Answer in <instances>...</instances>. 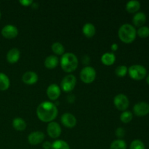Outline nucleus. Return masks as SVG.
I'll use <instances>...</instances> for the list:
<instances>
[{
    "label": "nucleus",
    "instance_id": "28",
    "mask_svg": "<svg viewBox=\"0 0 149 149\" xmlns=\"http://www.w3.org/2000/svg\"><path fill=\"white\" fill-rule=\"evenodd\" d=\"M137 34L141 38H146L149 36V28L148 26H141L137 31Z\"/></svg>",
    "mask_w": 149,
    "mask_h": 149
},
{
    "label": "nucleus",
    "instance_id": "15",
    "mask_svg": "<svg viewBox=\"0 0 149 149\" xmlns=\"http://www.w3.org/2000/svg\"><path fill=\"white\" fill-rule=\"evenodd\" d=\"M20 57V52L17 48H12L7 54V60L10 63L13 64L19 61Z\"/></svg>",
    "mask_w": 149,
    "mask_h": 149
},
{
    "label": "nucleus",
    "instance_id": "4",
    "mask_svg": "<svg viewBox=\"0 0 149 149\" xmlns=\"http://www.w3.org/2000/svg\"><path fill=\"white\" fill-rule=\"evenodd\" d=\"M128 74L130 77L135 80L143 79L147 74L146 68L141 65H132L128 68Z\"/></svg>",
    "mask_w": 149,
    "mask_h": 149
},
{
    "label": "nucleus",
    "instance_id": "17",
    "mask_svg": "<svg viewBox=\"0 0 149 149\" xmlns=\"http://www.w3.org/2000/svg\"><path fill=\"white\" fill-rule=\"evenodd\" d=\"M58 58L55 55H49L45 60V65L48 69H53L58 65Z\"/></svg>",
    "mask_w": 149,
    "mask_h": 149
},
{
    "label": "nucleus",
    "instance_id": "34",
    "mask_svg": "<svg viewBox=\"0 0 149 149\" xmlns=\"http://www.w3.org/2000/svg\"><path fill=\"white\" fill-rule=\"evenodd\" d=\"M31 7H32V8H33V9L38 8V4H37V3H36V2H34V1H33V2L32 3V4H31Z\"/></svg>",
    "mask_w": 149,
    "mask_h": 149
},
{
    "label": "nucleus",
    "instance_id": "33",
    "mask_svg": "<svg viewBox=\"0 0 149 149\" xmlns=\"http://www.w3.org/2000/svg\"><path fill=\"white\" fill-rule=\"evenodd\" d=\"M111 50L113 51V52H115V51L117 50L118 49V45L116 43H113V45H111Z\"/></svg>",
    "mask_w": 149,
    "mask_h": 149
},
{
    "label": "nucleus",
    "instance_id": "19",
    "mask_svg": "<svg viewBox=\"0 0 149 149\" xmlns=\"http://www.w3.org/2000/svg\"><path fill=\"white\" fill-rule=\"evenodd\" d=\"M116 61V56L113 52H106L101 56V62L106 65H112Z\"/></svg>",
    "mask_w": 149,
    "mask_h": 149
},
{
    "label": "nucleus",
    "instance_id": "16",
    "mask_svg": "<svg viewBox=\"0 0 149 149\" xmlns=\"http://www.w3.org/2000/svg\"><path fill=\"white\" fill-rule=\"evenodd\" d=\"M146 21V15L143 12L136 13L132 18V23L135 26H138V27L143 26Z\"/></svg>",
    "mask_w": 149,
    "mask_h": 149
},
{
    "label": "nucleus",
    "instance_id": "30",
    "mask_svg": "<svg viewBox=\"0 0 149 149\" xmlns=\"http://www.w3.org/2000/svg\"><path fill=\"white\" fill-rule=\"evenodd\" d=\"M115 134H116V137H117L119 139H121V138H122L125 136V131L122 127H118L117 129L116 130V131H115Z\"/></svg>",
    "mask_w": 149,
    "mask_h": 149
},
{
    "label": "nucleus",
    "instance_id": "27",
    "mask_svg": "<svg viewBox=\"0 0 149 149\" xmlns=\"http://www.w3.org/2000/svg\"><path fill=\"white\" fill-rule=\"evenodd\" d=\"M128 73V68L126 65H119L115 69V74L119 77H124Z\"/></svg>",
    "mask_w": 149,
    "mask_h": 149
},
{
    "label": "nucleus",
    "instance_id": "2",
    "mask_svg": "<svg viewBox=\"0 0 149 149\" xmlns=\"http://www.w3.org/2000/svg\"><path fill=\"white\" fill-rule=\"evenodd\" d=\"M119 38L122 42L126 44L132 43L137 36V31L133 26L129 23L122 25L118 31Z\"/></svg>",
    "mask_w": 149,
    "mask_h": 149
},
{
    "label": "nucleus",
    "instance_id": "9",
    "mask_svg": "<svg viewBox=\"0 0 149 149\" xmlns=\"http://www.w3.org/2000/svg\"><path fill=\"white\" fill-rule=\"evenodd\" d=\"M47 131V134L49 135V136L53 139L58 138L61 135V132H62L59 124L55 122H51L48 124Z\"/></svg>",
    "mask_w": 149,
    "mask_h": 149
},
{
    "label": "nucleus",
    "instance_id": "14",
    "mask_svg": "<svg viewBox=\"0 0 149 149\" xmlns=\"http://www.w3.org/2000/svg\"><path fill=\"white\" fill-rule=\"evenodd\" d=\"M39 79V77L37 74L33 71H27L25 73L22 77V81L26 84H36Z\"/></svg>",
    "mask_w": 149,
    "mask_h": 149
},
{
    "label": "nucleus",
    "instance_id": "12",
    "mask_svg": "<svg viewBox=\"0 0 149 149\" xmlns=\"http://www.w3.org/2000/svg\"><path fill=\"white\" fill-rule=\"evenodd\" d=\"M61 123L67 128H73L77 125V119L73 114L70 113H65L61 118Z\"/></svg>",
    "mask_w": 149,
    "mask_h": 149
},
{
    "label": "nucleus",
    "instance_id": "3",
    "mask_svg": "<svg viewBox=\"0 0 149 149\" xmlns=\"http://www.w3.org/2000/svg\"><path fill=\"white\" fill-rule=\"evenodd\" d=\"M79 61L77 57L71 52H66L61 58V65L65 72L71 73L78 67Z\"/></svg>",
    "mask_w": 149,
    "mask_h": 149
},
{
    "label": "nucleus",
    "instance_id": "23",
    "mask_svg": "<svg viewBox=\"0 0 149 149\" xmlns=\"http://www.w3.org/2000/svg\"><path fill=\"white\" fill-rule=\"evenodd\" d=\"M52 52L55 54L58 55H63L65 53V48L64 46L60 42H55V43L52 44Z\"/></svg>",
    "mask_w": 149,
    "mask_h": 149
},
{
    "label": "nucleus",
    "instance_id": "21",
    "mask_svg": "<svg viewBox=\"0 0 149 149\" xmlns=\"http://www.w3.org/2000/svg\"><path fill=\"white\" fill-rule=\"evenodd\" d=\"M13 126L17 131H23L26 128V122L24 119L20 117H16L13 121Z\"/></svg>",
    "mask_w": 149,
    "mask_h": 149
},
{
    "label": "nucleus",
    "instance_id": "5",
    "mask_svg": "<svg viewBox=\"0 0 149 149\" xmlns=\"http://www.w3.org/2000/svg\"><path fill=\"white\" fill-rule=\"evenodd\" d=\"M96 71L93 67L85 66L80 72L81 80L85 84H90L95 79Z\"/></svg>",
    "mask_w": 149,
    "mask_h": 149
},
{
    "label": "nucleus",
    "instance_id": "10",
    "mask_svg": "<svg viewBox=\"0 0 149 149\" xmlns=\"http://www.w3.org/2000/svg\"><path fill=\"white\" fill-rule=\"evenodd\" d=\"M45 134L41 131L31 132L28 136V141L32 146H36L45 140Z\"/></svg>",
    "mask_w": 149,
    "mask_h": 149
},
{
    "label": "nucleus",
    "instance_id": "8",
    "mask_svg": "<svg viewBox=\"0 0 149 149\" xmlns=\"http://www.w3.org/2000/svg\"><path fill=\"white\" fill-rule=\"evenodd\" d=\"M133 112L137 116H145L149 113V104L146 102H140L133 107Z\"/></svg>",
    "mask_w": 149,
    "mask_h": 149
},
{
    "label": "nucleus",
    "instance_id": "20",
    "mask_svg": "<svg viewBox=\"0 0 149 149\" xmlns=\"http://www.w3.org/2000/svg\"><path fill=\"white\" fill-rule=\"evenodd\" d=\"M141 8V3L136 0L129 1L126 4V10L130 13H137Z\"/></svg>",
    "mask_w": 149,
    "mask_h": 149
},
{
    "label": "nucleus",
    "instance_id": "13",
    "mask_svg": "<svg viewBox=\"0 0 149 149\" xmlns=\"http://www.w3.org/2000/svg\"><path fill=\"white\" fill-rule=\"evenodd\" d=\"M61 93V87L56 84H50L47 89V95L51 100H56L60 97Z\"/></svg>",
    "mask_w": 149,
    "mask_h": 149
},
{
    "label": "nucleus",
    "instance_id": "11",
    "mask_svg": "<svg viewBox=\"0 0 149 149\" xmlns=\"http://www.w3.org/2000/svg\"><path fill=\"white\" fill-rule=\"evenodd\" d=\"M17 34H18L17 28L13 25H7L1 29V35L7 39L15 38Z\"/></svg>",
    "mask_w": 149,
    "mask_h": 149
},
{
    "label": "nucleus",
    "instance_id": "35",
    "mask_svg": "<svg viewBox=\"0 0 149 149\" xmlns=\"http://www.w3.org/2000/svg\"><path fill=\"white\" fill-rule=\"evenodd\" d=\"M146 82L148 83V84H149V75L147 77V79H146Z\"/></svg>",
    "mask_w": 149,
    "mask_h": 149
},
{
    "label": "nucleus",
    "instance_id": "31",
    "mask_svg": "<svg viewBox=\"0 0 149 149\" xmlns=\"http://www.w3.org/2000/svg\"><path fill=\"white\" fill-rule=\"evenodd\" d=\"M33 1H31V0H20V3L22 4V5L25 6V7H27V6L31 5Z\"/></svg>",
    "mask_w": 149,
    "mask_h": 149
},
{
    "label": "nucleus",
    "instance_id": "25",
    "mask_svg": "<svg viewBox=\"0 0 149 149\" xmlns=\"http://www.w3.org/2000/svg\"><path fill=\"white\" fill-rule=\"evenodd\" d=\"M110 149H127V143L122 139L116 140L111 143Z\"/></svg>",
    "mask_w": 149,
    "mask_h": 149
},
{
    "label": "nucleus",
    "instance_id": "24",
    "mask_svg": "<svg viewBox=\"0 0 149 149\" xmlns=\"http://www.w3.org/2000/svg\"><path fill=\"white\" fill-rule=\"evenodd\" d=\"M51 149H70V146L65 141L58 140L52 143Z\"/></svg>",
    "mask_w": 149,
    "mask_h": 149
},
{
    "label": "nucleus",
    "instance_id": "26",
    "mask_svg": "<svg viewBox=\"0 0 149 149\" xmlns=\"http://www.w3.org/2000/svg\"><path fill=\"white\" fill-rule=\"evenodd\" d=\"M132 117H133V115H132V112L129 111H125L121 114L120 120L123 123H129L132 121Z\"/></svg>",
    "mask_w": 149,
    "mask_h": 149
},
{
    "label": "nucleus",
    "instance_id": "7",
    "mask_svg": "<svg viewBox=\"0 0 149 149\" xmlns=\"http://www.w3.org/2000/svg\"><path fill=\"white\" fill-rule=\"evenodd\" d=\"M113 104L116 109L119 111H125L127 110L130 105V101L128 97L124 94H118L113 98Z\"/></svg>",
    "mask_w": 149,
    "mask_h": 149
},
{
    "label": "nucleus",
    "instance_id": "1",
    "mask_svg": "<svg viewBox=\"0 0 149 149\" xmlns=\"http://www.w3.org/2000/svg\"><path fill=\"white\" fill-rule=\"evenodd\" d=\"M58 110L55 104L49 101L42 102L38 106L36 115L39 120L43 122H51L57 117Z\"/></svg>",
    "mask_w": 149,
    "mask_h": 149
},
{
    "label": "nucleus",
    "instance_id": "32",
    "mask_svg": "<svg viewBox=\"0 0 149 149\" xmlns=\"http://www.w3.org/2000/svg\"><path fill=\"white\" fill-rule=\"evenodd\" d=\"M42 147H43L44 149H51L52 143L50 142H49V141H45V142H44Z\"/></svg>",
    "mask_w": 149,
    "mask_h": 149
},
{
    "label": "nucleus",
    "instance_id": "6",
    "mask_svg": "<svg viewBox=\"0 0 149 149\" xmlns=\"http://www.w3.org/2000/svg\"><path fill=\"white\" fill-rule=\"evenodd\" d=\"M77 84V78L73 74H68L65 76L61 81V87L64 92L69 93L72 91Z\"/></svg>",
    "mask_w": 149,
    "mask_h": 149
},
{
    "label": "nucleus",
    "instance_id": "36",
    "mask_svg": "<svg viewBox=\"0 0 149 149\" xmlns=\"http://www.w3.org/2000/svg\"><path fill=\"white\" fill-rule=\"evenodd\" d=\"M0 18H1V12H0Z\"/></svg>",
    "mask_w": 149,
    "mask_h": 149
},
{
    "label": "nucleus",
    "instance_id": "22",
    "mask_svg": "<svg viewBox=\"0 0 149 149\" xmlns=\"http://www.w3.org/2000/svg\"><path fill=\"white\" fill-rule=\"evenodd\" d=\"M10 81L9 77L4 73L0 72V90L4 91L10 87Z\"/></svg>",
    "mask_w": 149,
    "mask_h": 149
},
{
    "label": "nucleus",
    "instance_id": "18",
    "mask_svg": "<svg viewBox=\"0 0 149 149\" xmlns=\"http://www.w3.org/2000/svg\"><path fill=\"white\" fill-rule=\"evenodd\" d=\"M82 32L85 36L88 38H91L95 34V27L91 23H87L84 25L82 28Z\"/></svg>",
    "mask_w": 149,
    "mask_h": 149
},
{
    "label": "nucleus",
    "instance_id": "29",
    "mask_svg": "<svg viewBox=\"0 0 149 149\" xmlns=\"http://www.w3.org/2000/svg\"><path fill=\"white\" fill-rule=\"evenodd\" d=\"M130 149H146L145 145L141 140H134L130 144Z\"/></svg>",
    "mask_w": 149,
    "mask_h": 149
}]
</instances>
